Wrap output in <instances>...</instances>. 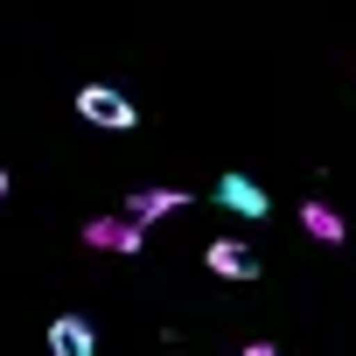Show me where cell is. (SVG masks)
Listing matches in <instances>:
<instances>
[{"label": "cell", "mask_w": 356, "mask_h": 356, "mask_svg": "<svg viewBox=\"0 0 356 356\" xmlns=\"http://www.w3.org/2000/svg\"><path fill=\"white\" fill-rule=\"evenodd\" d=\"M175 210H189V189H133V196H126V217H140V224L175 217Z\"/></svg>", "instance_id": "cell-6"}, {"label": "cell", "mask_w": 356, "mask_h": 356, "mask_svg": "<svg viewBox=\"0 0 356 356\" xmlns=\"http://www.w3.org/2000/svg\"><path fill=\"white\" fill-rule=\"evenodd\" d=\"M0 196H8V161H0Z\"/></svg>", "instance_id": "cell-9"}, {"label": "cell", "mask_w": 356, "mask_h": 356, "mask_svg": "<svg viewBox=\"0 0 356 356\" xmlns=\"http://www.w3.org/2000/svg\"><path fill=\"white\" fill-rule=\"evenodd\" d=\"M210 203H217V210H231V217H266V210H273V196L252 182V175H217Z\"/></svg>", "instance_id": "cell-4"}, {"label": "cell", "mask_w": 356, "mask_h": 356, "mask_svg": "<svg viewBox=\"0 0 356 356\" xmlns=\"http://www.w3.org/2000/svg\"><path fill=\"white\" fill-rule=\"evenodd\" d=\"M49 356H98V328L84 314H56L49 321Z\"/></svg>", "instance_id": "cell-5"}, {"label": "cell", "mask_w": 356, "mask_h": 356, "mask_svg": "<svg viewBox=\"0 0 356 356\" xmlns=\"http://www.w3.org/2000/svg\"><path fill=\"white\" fill-rule=\"evenodd\" d=\"M300 231H307L314 245H342V238H349V224H342L321 196H314V203H300Z\"/></svg>", "instance_id": "cell-7"}, {"label": "cell", "mask_w": 356, "mask_h": 356, "mask_svg": "<svg viewBox=\"0 0 356 356\" xmlns=\"http://www.w3.org/2000/svg\"><path fill=\"white\" fill-rule=\"evenodd\" d=\"M77 119H84V126H105V133H133V126H140V105H133L119 84H84V91H77Z\"/></svg>", "instance_id": "cell-1"}, {"label": "cell", "mask_w": 356, "mask_h": 356, "mask_svg": "<svg viewBox=\"0 0 356 356\" xmlns=\"http://www.w3.org/2000/svg\"><path fill=\"white\" fill-rule=\"evenodd\" d=\"M140 238H147L140 217H91V224H84V245H91V252H119V259H133Z\"/></svg>", "instance_id": "cell-3"}, {"label": "cell", "mask_w": 356, "mask_h": 356, "mask_svg": "<svg viewBox=\"0 0 356 356\" xmlns=\"http://www.w3.org/2000/svg\"><path fill=\"white\" fill-rule=\"evenodd\" d=\"M245 356H280V349L273 342H245Z\"/></svg>", "instance_id": "cell-8"}, {"label": "cell", "mask_w": 356, "mask_h": 356, "mask_svg": "<svg viewBox=\"0 0 356 356\" xmlns=\"http://www.w3.org/2000/svg\"><path fill=\"white\" fill-rule=\"evenodd\" d=\"M203 266H210L217 280H231V286H245V280L266 273V259H259L245 238H210V245H203Z\"/></svg>", "instance_id": "cell-2"}]
</instances>
